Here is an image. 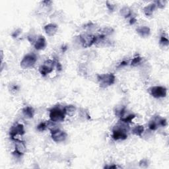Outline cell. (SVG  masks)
I'll use <instances>...</instances> for the list:
<instances>
[{
    "label": "cell",
    "mask_w": 169,
    "mask_h": 169,
    "mask_svg": "<svg viewBox=\"0 0 169 169\" xmlns=\"http://www.w3.org/2000/svg\"><path fill=\"white\" fill-rule=\"evenodd\" d=\"M21 31L22 30L21 29H17L16 31H15L13 32L11 36L13 38H14V39H16V38L18 37L20 34L21 33Z\"/></svg>",
    "instance_id": "31"
},
{
    "label": "cell",
    "mask_w": 169,
    "mask_h": 169,
    "mask_svg": "<svg viewBox=\"0 0 169 169\" xmlns=\"http://www.w3.org/2000/svg\"><path fill=\"white\" fill-rule=\"evenodd\" d=\"M79 69L80 73H81V74H85V75L87 74V67L85 65H83V64L80 65L79 67Z\"/></svg>",
    "instance_id": "32"
},
{
    "label": "cell",
    "mask_w": 169,
    "mask_h": 169,
    "mask_svg": "<svg viewBox=\"0 0 169 169\" xmlns=\"http://www.w3.org/2000/svg\"><path fill=\"white\" fill-rule=\"evenodd\" d=\"M65 116L64 108L59 107H55L50 110V120L54 122H63L65 120Z\"/></svg>",
    "instance_id": "3"
},
{
    "label": "cell",
    "mask_w": 169,
    "mask_h": 169,
    "mask_svg": "<svg viewBox=\"0 0 169 169\" xmlns=\"http://www.w3.org/2000/svg\"><path fill=\"white\" fill-rule=\"evenodd\" d=\"M129 130L130 128L128 124L120 122L113 128L112 137L115 141L125 140L128 138V132H129Z\"/></svg>",
    "instance_id": "1"
},
{
    "label": "cell",
    "mask_w": 169,
    "mask_h": 169,
    "mask_svg": "<svg viewBox=\"0 0 169 169\" xmlns=\"http://www.w3.org/2000/svg\"><path fill=\"white\" fill-rule=\"evenodd\" d=\"M149 165V161L147 158H143L139 163V165L142 168H147Z\"/></svg>",
    "instance_id": "27"
},
{
    "label": "cell",
    "mask_w": 169,
    "mask_h": 169,
    "mask_svg": "<svg viewBox=\"0 0 169 169\" xmlns=\"http://www.w3.org/2000/svg\"><path fill=\"white\" fill-rule=\"evenodd\" d=\"M58 27L54 23H49L45 25L44 27L45 32L49 36H54L58 31Z\"/></svg>",
    "instance_id": "11"
},
{
    "label": "cell",
    "mask_w": 169,
    "mask_h": 169,
    "mask_svg": "<svg viewBox=\"0 0 169 169\" xmlns=\"http://www.w3.org/2000/svg\"><path fill=\"white\" fill-rule=\"evenodd\" d=\"M120 13L121 15L126 19L129 18V17L132 16V10H131L129 7L127 6L123 7L122 8L120 9Z\"/></svg>",
    "instance_id": "18"
},
{
    "label": "cell",
    "mask_w": 169,
    "mask_h": 169,
    "mask_svg": "<svg viewBox=\"0 0 169 169\" xmlns=\"http://www.w3.org/2000/svg\"><path fill=\"white\" fill-rule=\"evenodd\" d=\"M63 108L65 115L68 116H72L76 111V107L74 105H67Z\"/></svg>",
    "instance_id": "19"
},
{
    "label": "cell",
    "mask_w": 169,
    "mask_h": 169,
    "mask_svg": "<svg viewBox=\"0 0 169 169\" xmlns=\"http://www.w3.org/2000/svg\"><path fill=\"white\" fill-rule=\"evenodd\" d=\"M37 130L39 132H44L48 129V122H41L37 126Z\"/></svg>",
    "instance_id": "26"
},
{
    "label": "cell",
    "mask_w": 169,
    "mask_h": 169,
    "mask_svg": "<svg viewBox=\"0 0 169 169\" xmlns=\"http://www.w3.org/2000/svg\"><path fill=\"white\" fill-rule=\"evenodd\" d=\"M1 61H3V59H4V53H3V51L1 50Z\"/></svg>",
    "instance_id": "37"
},
{
    "label": "cell",
    "mask_w": 169,
    "mask_h": 169,
    "mask_svg": "<svg viewBox=\"0 0 169 169\" xmlns=\"http://www.w3.org/2000/svg\"><path fill=\"white\" fill-rule=\"evenodd\" d=\"M22 114L24 115V116L27 118H29V119H31L34 117V114H35V111L34 109L32 107H25L22 110Z\"/></svg>",
    "instance_id": "15"
},
{
    "label": "cell",
    "mask_w": 169,
    "mask_h": 169,
    "mask_svg": "<svg viewBox=\"0 0 169 169\" xmlns=\"http://www.w3.org/2000/svg\"><path fill=\"white\" fill-rule=\"evenodd\" d=\"M97 36L91 34H83L79 36V41L83 48H89L97 43Z\"/></svg>",
    "instance_id": "5"
},
{
    "label": "cell",
    "mask_w": 169,
    "mask_h": 169,
    "mask_svg": "<svg viewBox=\"0 0 169 169\" xmlns=\"http://www.w3.org/2000/svg\"><path fill=\"white\" fill-rule=\"evenodd\" d=\"M15 151L13 153V155H16L17 157H21L22 155H23L27 151V147L26 145L24 142L20 140H16L15 141Z\"/></svg>",
    "instance_id": "10"
},
{
    "label": "cell",
    "mask_w": 169,
    "mask_h": 169,
    "mask_svg": "<svg viewBox=\"0 0 169 169\" xmlns=\"http://www.w3.org/2000/svg\"><path fill=\"white\" fill-rule=\"evenodd\" d=\"M143 58L140 55H136L134 58H133V60L131 62V65L132 66H137L140 64H141V63L142 62Z\"/></svg>",
    "instance_id": "21"
},
{
    "label": "cell",
    "mask_w": 169,
    "mask_h": 169,
    "mask_svg": "<svg viewBox=\"0 0 169 169\" xmlns=\"http://www.w3.org/2000/svg\"><path fill=\"white\" fill-rule=\"evenodd\" d=\"M136 116L133 114H130L126 116H123L122 118H120V122H122L127 124L132 123V121L135 119Z\"/></svg>",
    "instance_id": "20"
},
{
    "label": "cell",
    "mask_w": 169,
    "mask_h": 169,
    "mask_svg": "<svg viewBox=\"0 0 169 169\" xmlns=\"http://www.w3.org/2000/svg\"><path fill=\"white\" fill-rule=\"evenodd\" d=\"M136 31H137V32L140 36L143 38L149 36L151 34L150 28L147 26H142V27H138L137 29H136Z\"/></svg>",
    "instance_id": "14"
},
{
    "label": "cell",
    "mask_w": 169,
    "mask_h": 169,
    "mask_svg": "<svg viewBox=\"0 0 169 169\" xmlns=\"http://www.w3.org/2000/svg\"><path fill=\"white\" fill-rule=\"evenodd\" d=\"M97 81L100 88H107L112 85L116 81V77L114 74H104L97 75Z\"/></svg>",
    "instance_id": "2"
},
{
    "label": "cell",
    "mask_w": 169,
    "mask_h": 169,
    "mask_svg": "<svg viewBox=\"0 0 169 169\" xmlns=\"http://www.w3.org/2000/svg\"><path fill=\"white\" fill-rule=\"evenodd\" d=\"M144 131H145L144 126L142 125H137L133 128L132 133L136 136L142 137V134L143 133V132H144Z\"/></svg>",
    "instance_id": "17"
},
{
    "label": "cell",
    "mask_w": 169,
    "mask_h": 169,
    "mask_svg": "<svg viewBox=\"0 0 169 169\" xmlns=\"http://www.w3.org/2000/svg\"><path fill=\"white\" fill-rule=\"evenodd\" d=\"M136 21H137V19H136L135 17H132V18H131L130 20V24L131 25H134L136 22Z\"/></svg>",
    "instance_id": "34"
},
{
    "label": "cell",
    "mask_w": 169,
    "mask_h": 169,
    "mask_svg": "<svg viewBox=\"0 0 169 169\" xmlns=\"http://www.w3.org/2000/svg\"><path fill=\"white\" fill-rule=\"evenodd\" d=\"M62 51L65 52V50H66L67 48V46H63L62 48Z\"/></svg>",
    "instance_id": "36"
},
{
    "label": "cell",
    "mask_w": 169,
    "mask_h": 169,
    "mask_svg": "<svg viewBox=\"0 0 169 169\" xmlns=\"http://www.w3.org/2000/svg\"><path fill=\"white\" fill-rule=\"evenodd\" d=\"M149 93L155 98H165L167 94V89L163 86H154L149 89Z\"/></svg>",
    "instance_id": "8"
},
{
    "label": "cell",
    "mask_w": 169,
    "mask_h": 169,
    "mask_svg": "<svg viewBox=\"0 0 169 169\" xmlns=\"http://www.w3.org/2000/svg\"><path fill=\"white\" fill-rule=\"evenodd\" d=\"M79 116L82 118V119L85 120H89L90 119V116L89 114L87 111L85 109H81L79 112Z\"/></svg>",
    "instance_id": "24"
},
{
    "label": "cell",
    "mask_w": 169,
    "mask_h": 169,
    "mask_svg": "<svg viewBox=\"0 0 169 169\" xmlns=\"http://www.w3.org/2000/svg\"><path fill=\"white\" fill-rule=\"evenodd\" d=\"M126 108L123 107H120L119 108H117L116 111H115V114L118 117H120V118H122L123 116H124L125 113H126Z\"/></svg>",
    "instance_id": "25"
},
{
    "label": "cell",
    "mask_w": 169,
    "mask_h": 169,
    "mask_svg": "<svg viewBox=\"0 0 169 169\" xmlns=\"http://www.w3.org/2000/svg\"><path fill=\"white\" fill-rule=\"evenodd\" d=\"M159 43L163 46H168L169 44V40L167 36H166L165 34L161 35L159 40Z\"/></svg>",
    "instance_id": "22"
},
{
    "label": "cell",
    "mask_w": 169,
    "mask_h": 169,
    "mask_svg": "<svg viewBox=\"0 0 169 169\" xmlns=\"http://www.w3.org/2000/svg\"><path fill=\"white\" fill-rule=\"evenodd\" d=\"M35 49L37 50H44L46 46V40L43 36H40L36 39L34 44Z\"/></svg>",
    "instance_id": "12"
},
{
    "label": "cell",
    "mask_w": 169,
    "mask_h": 169,
    "mask_svg": "<svg viewBox=\"0 0 169 169\" xmlns=\"http://www.w3.org/2000/svg\"><path fill=\"white\" fill-rule=\"evenodd\" d=\"M155 4H156V6H157L158 8L163 9V8H165L166 6V1H164V0H159V1H155Z\"/></svg>",
    "instance_id": "28"
},
{
    "label": "cell",
    "mask_w": 169,
    "mask_h": 169,
    "mask_svg": "<svg viewBox=\"0 0 169 169\" xmlns=\"http://www.w3.org/2000/svg\"><path fill=\"white\" fill-rule=\"evenodd\" d=\"M161 117L157 116L150 121L149 123V128L151 131H156L161 127Z\"/></svg>",
    "instance_id": "13"
},
{
    "label": "cell",
    "mask_w": 169,
    "mask_h": 169,
    "mask_svg": "<svg viewBox=\"0 0 169 169\" xmlns=\"http://www.w3.org/2000/svg\"><path fill=\"white\" fill-rule=\"evenodd\" d=\"M25 133L24 126L21 123H15L11 128L9 131V135L12 140L16 141V137L18 135H22Z\"/></svg>",
    "instance_id": "7"
},
{
    "label": "cell",
    "mask_w": 169,
    "mask_h": 169,
    "mask_svg": "<svg viewBox=\"0 0 169 169\" xmlns=\"http://www.w3.org/2000/svg\"><path fill=\"white\" fill-rule=\"evenodd\" d=\"M67 137V133L59 128H55L51 130V137L53 141L56 143L63 142L66 140Z\"/></svg>",
    "instance_id": "9"
},
{
    "label": "cell",
    "mask_w": 169,
    "mask_h": 169,
    "mask_svg": "<svg viewBox=\"0 0 169 169\" xmlns=\"http://www.w3.org/2000/svg\"><path fill=\"white\" fill-rule=\"evenodd\" d=\"M104 168H120L119 166H117L116 165H110V166H105Z\"/></svg>",
    "instance_id": "35"
},
{
    "label": "cell",
    "mask_w": 169,
    "mask_h": 169,
    "mask_svg": "<svg viewBox=\"0 0 169 169\" xmlns=\"http://www.w3.org/2000/svg\"><path fill=\"white\" fill-rule=\"evenodd\" d=\"M95 24L93 23L92 22H89L88 23L85 25L84 29H87L88 31H92L93 29H95Z\"/></svg>",
    "instance_id": "29"
},
{
    "label": "cell",
    "mask_w": 169,
    "mask_h": 169,
    "mask_svg": "<svg viewBox=\"0 0 169 169\" xmlns=\"http://www.w3.org/2000/svg\"><path fill=\"white\" fill-rule=\"evenodd\" d=\"M156 8H157V6H156V4L155 3L150 4L143 8V13H144V14L147 17H150L153 14Z\"/></svg>",
    "instance_id": "16"
},
{
    "label": "cell",
    "mask_w": 169,
    "mask_h": 169,
    "mask_svg": "<svg viewBox=\"0 0 169 169\" xmlns=\"http://www.w3.org/2000/svg\"><path fill=\"white\" fill-rule=\"evenodd\" d=\"M113 32H114V29L111 27H104V29H102L101 32L100 34L104 35L106 37L107 36H109V35L112 34Z\"/></svg>",
    "instance_id": "23"
},
{
    "label": "cell",
    "mask_w": 169,
    "mask_h": 169,
    "mask_svg": "<svg viewBox=\"0 0 169 169\" xmlns=\"http://www.w3.org/2000/svg\"><path fill=\"white\" fill-rule=\"evenodd\" d=\"M54 68H55L54 60V59L46 60V61L44 62V64L39 67L40 74L44 77L46 76L48 74H51Z\"/></svg>",
    "instance_id": "6"
},
{
    "label": "cell",
    "mask_w": 169,
    "mask_h": 169,
    "mask_svg": "<svg viewBox=\"0 0 169 169\" xmlns=\"http://www.w3.org/2000/svg\"><path fill=\"white\" fill-rule=\"evenodd\" d=\"M106 5H107V7L108 8V9L110 11H114L116 9V5L112 4V3H110V2H109V1L106 2Z\"/></svg>",
    "instance_id": "30"
},
{
    "label": "cell",
    "mask_w": 169,
    "mask_h": 169,
    "mask_svg": "<svg viewBox=\"0 0 169 169\" xmlns=\"http://www.w3.org/2000/svg\"><path fill=\"white\" fill-rule=\"evenodd\" d=\"M37 61V57L34 53H30L25 55L22 59L20 65L22 69H29L33 67Z\"/></svg>",
    "instance_id": "4"
},
{
    "label": "cell",
    "mask_w": 169,
    "mask_h": 169,
    "mask_svg": "<svg viewBox=\"0 0 169 169\" xmlns=\"http://www.w3.org/2000/svg\"><path fill=\"white\" fill-rule=\"evenodd\" d=\"M128 61H126V60H123L122 62L120 63V64L118 65V68H120V67H125L126 65H128Z\"/></svg>",
    "instance_id": "33"
}]
</instances>
